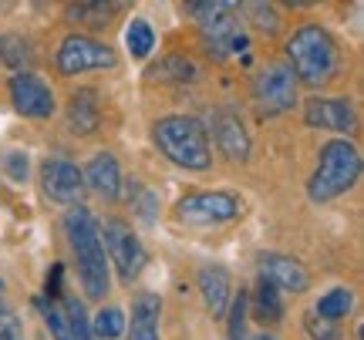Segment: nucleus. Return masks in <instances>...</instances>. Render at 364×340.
Returning <instances> with one entry per match:
<instances>
[{
	"mask_svg": "<svg viewBox=\"0 0 364 340\" xmlns=\"http://www.w3.org/2000/svg\"><path fill=\"white\" fill-rule=\"evenodd\" d=\"M260 280H267L280 293H304L311 287L307 266L284 253H260Z\"/></svg>",
	"mask_w": 364,
	"mask_h": 340,
	"instance_id": "12",
	"label": "nucleus"
},
{
	"mask_svg": "<svg viewBox=\"0 0 364 340\" xmlns=\"http://www.w3.org/2000/svg\"><path fill=\"white\" fill-rule=\"evenodd\" d=\"M65 266L61 263H54L51 270H48V300H61L65 297Z\"/></svg>",
	"mask_w": 364,
	"mask_h": 340,
	"instance_id": "32",
	"label": "nucleus"
},
{
	"mask_svg": "<svg viewBox=\"0 0 364 340\" xmlns=\"http://www.w3.org/2000/svg\"><path fill=\"white\" fill-rule=\"evenodd\" d=\"M253 102L260 108V115H280L297 102V78L287 67V61H270L260 67V75L253 78Z\"/></svg>",
	"mask_w": 364,
	"mask_h": 340,
	"instance_id": "9",
	"label": "nucleus"
},
{
	"mask_svg": "<svg viewBox=\"0 0 364 340\" xmlns=\"http://www.w3.org/2000/svg\"><path fill=\"white\" fill-rule=\"evenodd\" d=\"M156 78L159 81H176V84H182V81H196V65L189 61V57H182V54H169V57H162V65H156Z\"/></svg>",
	"mask_w": 364,
	"mask_h": 340,
	"instance_id": "25",
	"label": "nucleus"
},
{
	"mask_svg": "<svg viewBox=\"0 0 364 340\" xmlns=\"http://www.w3.org/2000/svg\"><path fill=\"white\" fill-rule=\"evenodd\" d=\"M68 17H75V21H85L91 27H102L112 21V7L108 4H78V7H71Z\"/></svg>",
	"mask_w": 364,
	"mask_h": 340,
	"instance_id": "27",
	"label": "nucleus"
},
{
	"mask_svg": "<svg viewBox=\"0 0 364 340\" xmlns=\"http://www.w3.org/2000/svg\"><path fill=\"white\" fill-rule=\"evenodd\" d=\"M81 179L105 199H118V192H122V165H118V158L112 152L91 155V162L81 169Z\"/></svg>",
	"mask_w": 364,
	"mask_h": 340,
	"instance_id": "15",
	"label": "nucleus"
},
{
	"mask_svg": "<svg viewBox=\"0 0 364 340\" xmlns=\"http://www.w3.org/2000/svg\"><path fill=\"white\" fill-rule=\"evenodd\" d=\"M358 179H361L358 145L348 142V138H331V142L321 145L317 169L307 182V196H311V202L324 206V202H334L338 196H344L348 189H354Z\"/></svg>",
	"mask_w": 364,
	"mask_h": 340,
	"instance_id": "4",
	"label": "nucleus"
},
{
	"mask_svg": "<svg viewBox=\"0 0 364 340\" xmlns=\"http://www.w3.org/2000/svg\"><path fill=\"white\" fill-rule=\"evenodd\" d=\"M4 165H7V175H11L14 182H24L27 179V155H21V152H7Z\"/></svg>",
	"mask_w": 364,
	"mask_h": 340,
	"instance_id": "33",
	"label": "nucleus"
},
{
	"mask_svg": "<svg viewBox=\"0 0 364 340\" xmlns=\"http://www.w3.org/2000/svg\"><path fill=\"white\" fill-rule=\"evenodd\" d=\"M0 293H4V287H0Z\"/></svg>",
	"mask_w": 364,
	"mask_h": 340,
	"instance_id": "35",
	"label": "nucleus"
},
{
	"mask_svg": "<svg viewBox=\"0 0 364 340\" xmlns=\"http://www.w3.org/2000/svg\"><path fill=\"white\" fill-rule=\"evenodd\" d=\"M0 340H24V324H21V317L7 310V307H0Z\"/></svg>",
	"mask_w": 364,
	"mask_h": 340,
	"instance_id": "30",
	"label": "nucleus"
},
{
	"mask_svg": "<svg viewBox=\"0 0 364 340\" xmlns=\"http://www.w3.org/2000/svg\"><path fill=\"white\" fill-rule=\"evenodd\" d=\"M304 327H307V334H311L314 340H334L338 337V324H331V320H324V317H317L314 310H307Z\"/></svg>",
	"mask_w": 364,
	"mask_h": 340,
	"instance_id": "29",
	"label": "nucleus"
},
{
	"mask_svg": "<svg viewBox=\"0 0 364 340\" xmlns=\"http://www.w3.org/2000/svg\"><path fill=\"white\" fill-rule=\"evenodd\" d=\"M65 317H68V330H71V340H95L91 334V320L85 314V303L75 300V297H65Z\"/></svg>",
	"mask_w": 364,
	"mask_h": 340,
	"instance_id": "26",
	"label": "nucleus"
},
{
	"mask_svg": "<svg viewBox=\"0 0 364 340\" xmlns=\"http://www.w3.org/2000/svg\"><path fill=\"white\" fill-rule=\"evenodd\" d=\"M125 48H129L132 57H149L152 48H156V31L149 21L135 17L129 27H125Z\"/></svg>",
	"mask_w": 364,
	"mask_h": 340,
	"instance_id": "22",
	"label": "nucleus"
},
{
	"mask_svg": "<svg viewBox=\"0 0 364 340\" xmlns=\"http://www.w3.org/2000/svg\"><path fill=\"white\" fill-rule=\"evenodd\" d=\"M213 138L223 148V155L233 158V162H247L250 158V135L240 125V115L230 108L213 111Z\"/></svg>",
	"mask_w": 364,
	"mask_h": 340,
	"instance_id": "14",
	"label": "nucleus"
},
{
	"mask_svg": "<svg viewBox=\"0 0 364 340\" xmlns=\"http://www.w3.org/2000/svg\"><path fill=\"white\" fill-rule=\"evenodd\" d=\"M189 11H199V24H203V38H206V48L216 57H230V54L247 51V34L240 27V17H236V4H226V0H216V4H189Z\"/></svg>",
	"mask_w": 364,
	"mask_h": 340,
	"instance_id": "5",
	"label": "nucleus"
},
{
	"mask_svg": "<svg viewBox=\"0 0 364 340\" xmlns=\"http://www.w3.org/2000/svg\"><path fill=\"white\" fill-rule=\"evenodd\" d=\"M65 236L71 243L75 263H78L85 297L105 300V293L112 287V273H108V256L102 246V229H98V219L88 212V206H71L65 212Z\"/></svg>",
	"mask_w": 364,
	"mask_h": 340,
	"instance_id": "1",
	"label": "nucleus"
},
{
	"mask_svg": "<svg viewBox=\"0 0 364 340\" xmlns=\"http://www.w3.org/2000/svg\"><path fill=\"white\" fill-rule=\"evenodd\" d=\"M253 314L260 317V320H280L284 317V303H280V290L270 287L267 280H257V293H253Z\"/></svg>",
	"mask_w": 364,
	"mask_h": 340,
	"instance_id": "23",
	"label": "nucleus"
},
{
	"mask_svg": "<svg viewBox=\"0 0 364 340\" xmlns=\"http://www.w3.org/2000/svg\"><path fill=\"white\" fill-rule=\"evenodd\" d=\"M11 102L17 115L24 118H51L54 115V92L31 71V75H14L11 78Z\"/></svg>",
	"mask_w": 364,
	"mask_h": 340,
	"instance_id": "11",
	"label": "nucleus"
},
{
	"mask_svg": "<svg viewBox=\"0 0 364 340\" xmlns=\"http://www.w3.org/2000/svg\"><path fill=\"white\" fill-rule=\"evenodd\" d=\"M54 65L61 75H81V71H108L118 65V54L102 44V40L88 38V34H68L61 48L54 54Z\"/></svg>",
	"mask_w": 364,
	"mask_h": 340,
	"instance_id": "8",
	"label": "nucleus"
},
{
	"mask_svg": "<svg viewBox=\"0 0 364 340\" xmlns=\"http://www.w3.org/2000/svg\"><path fill=\"white\" fill-rule=\"evenodd\" d=\"M68 128L75 135H91V131L102 125V105H98V92L91 88H78L68 102Z\"/></svg>",
	"mask_w": 364,
	"mask_h": 340,
	"instance_id": "17",
	"label": "nucleus"
},
{
	"mask_svg": "<svg viewBox=\"0 0 364 340\" xmlns=\"http://www.w3.org/2000/svg\"><path fill=\"white\" fill-rule=\"evenodd\" d=\"M287 57H290V71L294 78L311 84V88H321L338 75L341 67V51L334 38L327 34L321 24H304L297 27L290 40H287Z\"/></svg>",
	"mask_w": 364,
	"mask_h": 340,
	"instance_id": "2",
	"label": "nucleus"
},
{
	"mask_svg": "<svg viewBox=\"0 0 364 340\" xmlns=\"http://www.w3.org/2000/svg\"><path fill=\"white\" fill-rule=\"evenodd\" d=\"M98 229H105V256H108V263H115L118 276L125 280V283H132L135 276L142 273L145 266V246L142 239L135 236V229H132L125 219H105V226H98Z\"/></svg>",
	"mask_w": 364,
	"mask_h": 340,
	"instance_id": "7",
	"label": "nucleus"
},
{
	"mask_svg": "<svg viewBox=\"0 0 364 340\" xmlns=\"http://www.w3.org/2000/svg\"><path fill=\"white\" fill-rule=\"evenodd\" d=\"M354 105L344 98H311L304 105V121L311 128H327V131H351L354 128Z\"/></svg>",
	"mask_w": 364,
	"mask_h": 340,
	"instance_id": "13",
	"label": "nucleus"
},
{
	"mask_svg": "<svg viewBox=\"0 0 364 340\" xmlns=\"http://www.w3.org/2000/svg\"><path fill=\"white\" fill-rule=\"evenodd\" d=\"M125 324L129 320H125L122 307H102L91 320V334H95V340H118L125 334Z\"/></svg>",
	"mask_w": 364,
	"mask_h": 340,
	"instance_id": "21",
	"label": "nucleus"
},
{
	"mask_svg": "<svg viewBox=\"0 0 364 340\" xmlns=\"http://www.w3.org/2000/svg\"><path fill=\"white\" fill-rule=\"evenodd\" d=\"M199 293H203V303H206V310L213 317H223L226 314V307L233 300V287H230V273L216 266V263H209L199 270Z\"/></svg>",
	"mask_w": 364,
	"mask_h": 340,
	"instance_id": "16",
	"label": "nucleus"
},
{
	"mask_svg": "<svg viewBox=\"0 0 364 340\" xmlns=\"http://www.w3.org/2000/svg\"><path fill=\"white\" fill-rule=\"evenodd\" d=\"M351 307H354V293L348 287H334V290H327L321 300L314 303V314L317 317H324V320H331V324H338V320H344V317L351 314Z\"/></svg>",
	"mask_w": 364,
	"mask_h": 340,
	"instance_id": "20",
	"label": "nucleus"
},
{
	"mask_svg": "<svg viewBox=\"0 0 364 340\" xmlns=\"http://www.w3.org/2000/svg\"><path fill=\"white\" fill-rule=\"evenodd\" d=\"M34 307L41 310L44 324H48V330H51V340H71L68 317H65V310H61V303H58V300H48V297H38V300H34Z\"/></svg>",
	"mask_w": 364,
	"mask_h": 340,
	"instance_id": "24",
	"label": "nucleus"
},
{
	"mask_svg": "<svg viewBox=\"0 0 364 340\" xmlns=\"http://www.w3.org/2000/svg\"><path fill=\"white\" fill-rule=\"evenodd\" d=\"M41 185H44V196L51 202H61V206H81L85 199V179H81V169L68 158H48L44 169H41Z\"/></svg>",
	"mask_w": 364,
	"mask_h": 340,
	"instance_id": "10",
	"label": "nucleus"
},
{
	"mask_svg": "<svg viewBox=\"0 0 364 340\" xmlns=\"http://www.w3.org/2000/svg\"><path fill=\"white\" fill-rule=\"evenodd\" d=\"M243 212V199L226 189H206V192H189L179 199L176 216L186 226H213V223H230Z\"/></svg>",
	"mask_w": 364,
	"mask_h": 340,
	"instance_id": "6",
	"label": "nucleus"
},
{
	"mask_svg": "<svg viewBox=\"0 0 364 340\" xmlns=\"http://www.w3.org/2000/svg\"><path fill=\"white\" fill-rule=\"evenodd\" d=\"M250 11H253L250 17L257 21L260 31H267V34L277 31V24H280V21H277V7H270V4H250Z\"/></svg>",
	"mask_w": 364,
	"mask_h": 340,
	"instance_id": "31",
	"label": "nucleus"
},
{
	"mask_svg": "<svg viewBox=\"0 0 364 340\" xmlns=\"http://www.w3.org/2000/svg\"><path fill=\"white\" fill-rule=\"evenodd\" d=\"M247 307H250V297L247 290H240L233 300H230V340H243V320H247Z\"/></svg>",
	"mask_w": 364,
	"mask_h": 340,
	"instance_id": "28",
	"label": "nucleus"
},
{
	"mask_svg": "<svg viewBox=\"0 0 364 340\" xmlns=\"http://www.w3.org/2000/svg\"><path fill=\"white\" fill-rule=\"evenodd\" d=\"M159 310L162 300L156 293H139L132 300V337L129 340H159Z\"/></svg>",
	"mask_w": 364,
	"mask_h": 340,
	"instance_id": "18",
	"label": "nucleus"
},
{
	"mask_svg": "<svg viewBox=\"0 0 364 340\" xmlns=\"http://www.w3.org/2000/svg\"><path fill=\"white\" fill-rule=\"evenodd\" d=\"M156 138L159 152L169 158L172 165L193 172H206L213 165V148H209L206 125L193 115H166L156 121Z\"/></svg>",
	"mask_w": 364,
	"mask_h": 340,
	"instance_id": "3",
	"label": "nucleus"
},
{
	"mask_svg": "<svg viewBox=\"0 0 364 340\" xmlns=\"http://www.w3.org/2000/svg\"><path fill=\"white\" fill-rule=\"evenodd\" d=\"M0 65L11 67L14 75H31L34 51H31L27 38H21V34H0Z\"/></svg>",
	"mask_w": 364,
	"mask_h": 340,
	"instance_id": "19",
	"label": "nucleus"
},
{
	"mask_svg": "<svg viewBox=\"0 0 364 340\" xmlns=\"http://www.w3.org/2000/svg\"><path fill=\"white\" fill-rule=\"evenodd\" d=\"M250 340H277V337H273V334H267V330H263V334H257V337H250Z\"/></svg>",
	"mask_w": 364,
	"mask_h": 340,
	"instance_id": "34",
	"label": "nucleus"
}]
</instances>
